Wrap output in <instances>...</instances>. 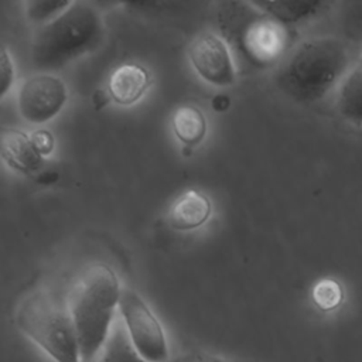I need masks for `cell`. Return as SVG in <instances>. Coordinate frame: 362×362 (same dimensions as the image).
Returning a JSON list of instances; mask_svg holds the SVG:
<instances>
[{
  "label": "cell",
  "mask_w": 362,
  "mask_h": 362,
  "mask_svg": "<svg viewBox=\"0 0 362 362\" xmlns=\"http://www.w3.org/2000/svg\"><path fill=\"white\" fill-rule=\"evenodd\" d=\"M349 51L335 37H318L301 42L276 74L279 89L300 103L322 99L349 66Z\"/></svg>",
  "instance_id": "obj_1"
},
{
  "label": "cell",
  "mask_w": 362,
  "mask_h": 362,
  "mask_svg": "<svg viewBox=\"0 0 362 362\" xmlns=\"http://www.w3.org/2000/svg\"><path fill=\"white\" fill-rule=\"evenodd\" d=\"M120 293L116 273L106 264L90 266L75 286L68 310L79 344L81 362H93L103 348Z\"/></svg>",
  "instance_id": "obj_2"
},
{
  "label": "cell",
  "mask_w": 362,
  "mask_h": 362,
  "mask_svg": "<svg viewBox=\"0 0 362 362\" xmlns=\"http://www.w3.org/2000/svg\"><path fill=\"white\" fill-rule=\"evenodd\" d=\"M100 13L88 1H72L52 21L41 25L31 44V64L38 71H55L95 49L103 38Z\"/></svg>",
  "instance_id": "obj_3"
},
{
  "label": "cell",
  "mask_w": 362,
  "mask_h": 362,
  "mask_svg": "<svg viewBox=\"0 0 362 362\" xmlns=\"http://www.w3.org/2000/svg\"><path fill=\"white\" fill-rule=\"evenodd\" d=\"M16 320L18 328L55 362H81L71 313L54 294L31 293L20 303Z\"/></svg>",
  "instance_id": "obj_4"
},
{
  "label": "cell",
  "mask_w": 362,
  "mask_h": 362,
  "mask_svg": "<svg viewBox=\"0 0 362 362\" xmlns=\"http://www.w3.org/2000/svg\"><path fill=\"white\" fill-rule=\"evenodd\" d=\"M221 14V27L223 35L233 40L242 52L256 65H269L274 62L287 45V31L266 13L255 10H228Z\"/></svg>",
  "instance_id": "obj_5"
},
{
  "label": "cell",
  "mask_w": 362,
  "mask_h": 362,
  "mask_svg": "<svg viewBox=\"0 0 362 362\" xmlns=\"http://www.w3.org/2000/svg\"><path fill=\"white\" fill-rule=\"evenodd\" d=\"M119 310L129 337L147 362H164L168 358V344L164 329L144 300L133 290L123 288Z\"/></svg>",
  "instance_id": "obj_6"
},
{
  "label": "cell",
  "mask_w": 362,
  "mask_h": 362,
  "mask_svg": "<svg viewBox=\"0 0 362 362\" xmlns=\"http://www.w3.org/2000/svg\"><path fill=\"white\" fill-rule=\"evenodd\" d=\"M68 98L64 81L52 74L28 76L18 88L17 106L28 123H45L55 117Z\"/></svg>",
  "instance_id": "obj_7"
},
{
  "label": "cell",
  "mask_w": 362,
  "mask_h": 362,
  "mask_svg": "<svg viewBox=\"0 0 362 362\" xmlns=\"http://www.w3.org/2000/svg\"><path fill=\"white\" fill-rule=\"evenodd\" d=\"M189 61L197 74L212 85L229 86L236 81L229 49L215 34H201L191 42Z\"/></svg>",
  "instance_id": "obj_8"
},
{
  "label": "cell",
  "mask_w": 362,
  "mask_h": 362,
  "mask_svg": "<svg viewBox=\"0 0 362 362\" xmlns=\"http://www.w3.org/2000/svg\"><path fill=\"white\" fill-rule=\"evenodd\" d=\"M0 151L6 164L23 174H31L42 164V156L35 148L31 136L18 129H1Z\"/></svg>",
  "instance_id": "obj_9"
},
{
  "label": "cell",
  "mask_w": 362,
  "mask_h": 362,
  "mask_svg": "<svg viewBox=\"0 0 362 362\" xmlns=\"http://www.w3.org/2000/svg\"><path fill=\"white\" fill-rule=\"evenodd\" d=\"M211 209V201L205 194L188 189L173 202L168 211V223L177 230L197 229L206 222Z\"/></svg>",
  "instance_id": "obj_10"
},
{
  "label": "cell",
  "mask_w": 362,
  "mask_h": 362,
  "mask_svg": "<svg viewBox=\"0 0 362 362\" xmlns=\"http://www.w3.org/2000/svg\"><path fill=\"white\" fill-rule=\"evenodd\" d=\"M148 82V74L143 66L136 64H124L112 72L107 90L116 103L132 105L143 96Z\"/></svg>",
  "instance_id": "obj_11"
},
{
  "label": "cell",
  "mask_w": 362,
  "mask_h": 362,
  "mask_svg": "<svg viewBox=\"0 0 362 362\" xmlns=\"http://www.w3.org/2000/svg\"><path fill=\"white\" fill-rule=\"evenodd\" d=\"M250 4L283 25L314 17L328 6L325 1H250Z\"/></svg>",
  "instance_id": "obj_12"
},
{
  "label": "cell",
  "mask_w": 362,
  "mask_h": 362,
  "mask_svg": "<svg viewBox=\"0 0 362 362\" xmlns=\"http://www.w3.org/2000/svg\"><path fill=\"white\" fill-rule=\"evenodd\" d=\"M337 109L345 120L362 126V66L349 71L342 79Z\"/></svg>",
  "instance_id": "obj_13"
},
{
  "label": "cell",
  "mask_w": 362,
  "mask_h": 362,
  "mask_svg": "<svg viewBox=\"0 0 362 362\" xmlns=\"http://www.w3.org/2000/svg\"><path fill=\"white\" fill-rule=\"evenodd\" d=\"M96 362H147L133 345L123 320L113 322Z\"/></svg>",
  "instance_id": "obj_14"
},
{
  "label": "cell",
  "mask_w": 362,
  "mask_h": 362,
  "mask_svg": "<svg viewBox=\"0 0 362 362\" xmlns=\"http://www.w3.org/2000/svg\"><path fill=\"white\" fill-rule=\"evenodd\" d=\"M173 129L180 141L188 147H194L205 137L206 120L198 107L185 105L175 110Z\"/></svg>",
  "instance_id": "obj_15"
},
{
  "label": "cell",
  "mask_w": 362,
  "mask_h": 362,
  "mask_svg": "<svg viewBox=\"0 0 362 362\" xmlns=\"http://www.w3.org/2000/svg\"><path fill=\"white\" fill-rule=\"evenodd\" d=\"M71 3L69 0H30L25 1V14L30 21L44 25L65 11Z\"/></svg>",
  "instance_id": "obj_16"
},
{
  "label": "cell",
  "mask_w": 362,
  "mask_h": 362,
  "mask_svg": "<svg viewBox=\"0 0 362 362\" xmlns=\"http://www.w3.org/2000/svg\"><path fill=\"white\" fill-rule=\"evenodd\" d=\"M313 298L320 308L331 310L341 303L342 288L338 281L332 279H322L314 286Z\"/></svg>",
  "instance_id": "obj_17"
},
{
  "label": "cell",
  "mask_w": 362,
  "mask_h": 362,
  "mask_svg": "<svg viewBox=\"0 0 362 362\" xmlns=\"http://www.w3.org/2000/svg\"><path fill=\"white\" fill-rule=\"evenodd\" d=\"M0 78H1V85H0V96L4 98V95L8 92L10 86L13 85L14 81V66L10 54L7 49L3 47L0 52Z\"/></svg>",
  "instance_id": "obj_18"
},
{
  "label": "cell",
  "mask_w": 362,
  "mask_h": 362,
  "mask_svg": "<svg viewBox=\"0 0 362 362\" xmlns=\"http://www.w3.org/2000/svg\"><path fill=\"white\" fill-rule=\"evenodd\" d=\"M30 136H31V140H33L35 148L38 150V153L41 156H48L52 153L55 140H54V136L51 132H48L45 129H38V130L33 132Z\"/></svg>",
  "instance_id": "obj_19"
},
{
  "label": "cell",
  "mask_w": 362,
  "mask_h": 362,
  "mask_svg": "<svg viewBox=\"0 0 362 362\" xmlns=\"http://www.w3.org/2000/svg\"><path fill=\"white\" fill-rule=\"evenodd\" d=\"M178 362H236V361L222 355L205 352V351H191L188 354H184L178 359Z\"/></svg>",
  "instance_id": "obj_20"
},
{
  "label": "cell",
  "mask_w": 362,
  "mask_h": 362,
  "mask_svg": "<svg viewBox=\"0 0 362 362\" xmlns=\"http://www.w3.org/2000/svg\"><path fill=\"white\" fill-rule=\"evenodd\" d=\"M228 106H229V98L225 96V95H216L212 99V109H215L218 112H222V110L228 109Z\"/></svg>",
  "instance_id": "obj_21"
}]
</instances>
